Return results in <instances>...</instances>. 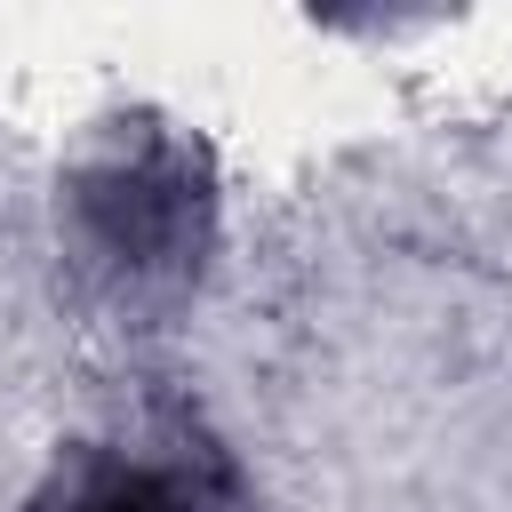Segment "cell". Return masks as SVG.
<instances>
[{
  "label": "cell",
  "instance_id": "obj_2",
  "mask_svg": "<svg viewBox=\"0 0 512 512\" xmlns=\"http://www.w3.org/2000/svg\"><path fill=\"white\" fill-rule=\"evenodd\" d=\"M24 512H248V488L192 416H160L120 440H72Z\"/></svg>",
  "mask_w": 512,
  "mask_h": 512
},
{
  "label": "cell",
  "instance_id": "obj_1",
  "mask_svg": "<svg viewBox=\"0 0 512 512\" xmlns=\"http://www.w3.org/2000/svg\"><path fill=\"white\" fill-rule=\"evenodd\" d=\"M128 176H136V208H104L72 192L80 264L120 304H176L200 280V248H208V168L192 144L160 136V120H136Z\"/></svg>",
  "mask_w": 512,
  "mask_h": 512
}]
</instances>
